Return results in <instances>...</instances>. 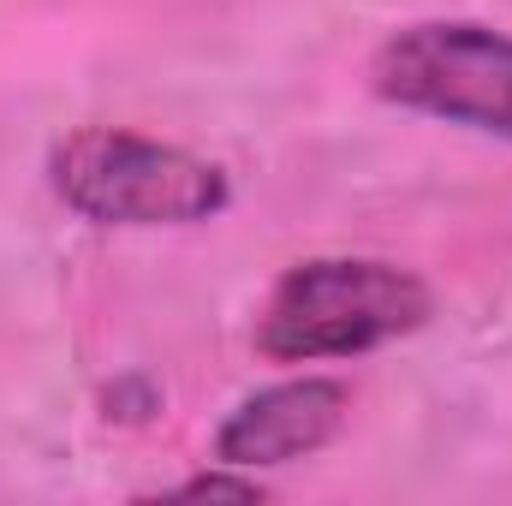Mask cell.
<instances>
[{
  "instance_id": "cell-1",
  "label": "cell",
  "mask_w": 512,
  "mask_h": 506,
  "mask_svg": "<svg viewBox=\"0 0 512 506\" xmlns=\"http://www.w3.org/2000/svg\"><path fill=\"white\" fill-rule=\"evenodd\" d=\"M435 292L411 268L382 256H310L292 262L256 316V352L274 364L358 358L405 340L429 322Z\"/></svg>"
},
{
  "instance_id": "cell-2",
  "label": "cell",
  "mask_w": 512,
  "mask_h": 506,
  "mask_svg": "<svg viewBox=\"0 0 512 506\" xmlns=\"http://www.w3.org/2000/svg\"><path fill=\"white\" fill-rule=\"evenodd\" d=\"M54 197L96 227H197L233 203L215 161L120 126H78L48 149Z\"/></svg>"
},
{
  "instance_id": "cell-4",
  "label": "cell",
  "mask_w": 512,
  "mask_h": 506,
  "mask_svg": "<svg viewBox=\"0 0 512 506\" xmlns=\"http://www.w3.org/2000/svg\"><path fill=\"white\" fill-rule=\"evenodd\" d=\"M352 417V387L334 376H298L274 381L227 411L215 429V465L233 471H274L322 453Z\"/></svg>"
},
{
  "instance_id": "cell-3",
  "label": "cell",
  "mask_w": 512,
  "mask_h": 506,
  "mask_svg": "<svg viewBox=\"0 0 512 506\" xmlns=\"http://www.w3.org/2000/svg\"><path fill=\"white\" fill-rule=\"evenodd\" d=\"M376 96L483 137L512 143V36L471 18H429L393 30L370 60Z\"/></svg>"
},
{
  "instance_id": "cell-5",
  "label": "cell",
  "mask_w": 512,
  "mask_h": 506,
  "mask_svg": "<svg viewBox=\"0 0 512 506\" xmlns=\"http://www.w3.org/2000/svg\"><path fill=\"white\" fill-rule=\"evenodd\" d=\"M173 501H262V483H256V471H233V465H221V471H203V477H185L179 489H167Z\"/></svg>"
}]
</instances>
